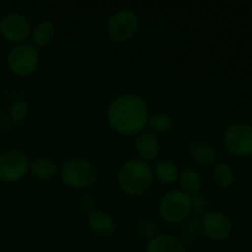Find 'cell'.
<instances>
[{"label": "cell", "mask_w": 252, "mask_h": 252, "mask_svg": "<svg viewBox=\"0 0 252 252\" xmlns=\"http://www.w3.org/2000/svg\"><path fill=\"white\" fill-rule=\"evenodd\" d=\"M107 118L111 127L123 135H137L147 127L148 105L135 94H123L110 103Z\"/></svg>", "instance_id": "6da1fadb"}, {"label": "cell", "mask_w": 252, "mask_h": 252, "mask_svg": "<svg viewBox=\"0 0 252 252\" xmlns=\"http://www.w3.org/2000/svg\"><path fill=\"white\" fill-rule=\"evenodd\" d=\"M152 167L147 161L132 159L126 161L118 171V185L125 193L140 196L152 187Z\"/></svg>", "instance_id": "7a4b0ae2"}, {"label": "cell", "mask_w": 252, "mask_h": 252, "mask_svg": "<svg viewBox=\"0 0 252 252\" xmlns=\"http://www.w3.org/2000/svg\"><path fill=\"white\" fill-rule=\"evenodd\" d=\"M61 176L68 187L81 189L95 184L97 180V169L85 158H71L62 167Z\"/></svg>", "instance_id": "3957f363"}, {"label": "cell", "mask_w": 252, "mask_h": 252, "mask_svg": "<svg viewBox=\"0 0 252 252\" xmlns=\"http://www.w3.org/2000/svg\"><path fill=\"white\" fill-rule=\"evenodd\" d=\"M193 212L192 197L181 189H171L162 197L159 206V213L169 223H180L191 216Z\"/></svg>", "instance_id": "277c9868"}, {"label": "cell", "mask_w": 252, "mask_h": 252, "mask_svg": "<svg viewBox=\"0 0 252 252\" xmlns=\"http://www.w3.org/2000/svg\"><path fill=\"white\" fill-rule=\"evenodd\" d=\"M39 64V52L33 44H15L7 54V66L17 76H29Z\"/></svg>", "instance_id": "5b68a950"}, {"label": "cell", "mask_w": 252, "mask_h": 252, "mask_svg": "<svg viewBox=\"0 0 252 252\" xmlns=\"http://www.w3.org/2000/svg\"><path fill=\"white\" fill-rule=\"evenodd\" d=\"M138 16L129 9H121L111 15L106 25V32L111 41L122 43L132 38L138 30Z\"/></svg>", "instance_id": "8992f818"}, {"label": "cell", "mask_w": 252, "mask_h": 252, "mask_svg": "<svg viewBox=\"0 0 252 252\" xmlns=\"http://www.w3.org/2000/svg\"><path fill=\"white\" fill-rule=\"evenodd\" d=\"M223 144L234 155L252 154V126L245 122L231 123L223 133Z\"/></svg>", "instance_id": "52a82bcc"}, {"label": "cell", "mask_w": 252, "mask_h": 252, "mask_svg": "<svg viewBox=\"0 0 252 252\" xmlns=\"http://www.w3.org/2000/svg\"><path fill=\"white\" fill-rule=\"evenodd\" d=\"M30 170L29 158L19 149H10L0 154V181L14 184Z\"/></svg>", "instance_id": "ba28073f"}, {"label": "cell", "mask_w": 252, "mask_h": 252, "mask_svg": "<svg viewBox=\"0 0 252 252\" xmlns=\"http://www.w3.org/2000/svg\"><path fill=\"white\" fill-rule=\"evenodd\" d=\"M31 25L26 16L17 12H10L0 19V33L12 43H24L31 34Z\"/></svg>", "instance_id": "9c48e42d"}, {"label": "cell", "mask_w": 252, "mask_h": 252, "mask_svg": "<svg viewBox=\"0 0 252 252\" xmlns=\"http://www.w3.org/2000/svg\"><path fill=\"white\" fill-rule=\"evenodd\" d=\"M202 228L209 239L214 241H224L230 238L233 223L223 212H209L204 216Z\"/></svg>", "instance_id": "30bf717a"}, {"label": "cell", "mask_w": 252, "mask_h": 252, "mask_svg": "<svg viewBox=\"0 0 252 252\" xmlns=\"http://www.w3.org/2000/svg\"><path fill=\"white\" fill-rule=\"evenodd\" d=\"M134 148L137 154L139 155L140 160L143 161H150L158 157L160 150L159 140L157 135L150 130H142L135 137Z\"/></svg>", "instance_id": "8fae6325"}, {"label": "cell", "mask_w": 252, "mask_h": 252, "mask_svg": "<svg viewBox=\"0 0 252 252\" xmlns=\"http://www.w3.org/2000/svg\"><path fill=\"white\" fill-rule=\"evenodd\" d=\"M189 155L192 160L202 166H211L217 160V149L213 144L206 140L197 139L189 144Z\"/></svg>", "instance_id": "7c38bea8"}, {"label": "cell", "mask_w": 252, "mask_h": 252, "mask_svg": "<svg viewBox=\"0 0 252 252\" xmlns=\"http://www.w3.org/2000/svg\"><path fill=\"white\" fill-rule=\"evenodd\" d=\"M89 225L98 236H110L116 230V221L110 213L95 209L89 216Z\"/></svg>", "instance_id": "4fadbf2b"}, {"label": "cell", "mask_w": 252, "mask_h": 252, "mask_svg": "<svg viewBox=\"0 0 252 252\" xmlns=\"http://www.w3.org/2000/svg\"><path fill=\"white\" fill-rule=\"evenodd\" d=\"M145 252H187L185 244L174 235H155Z\"/></svg>", "instance_id": "5bb4252c"}, {"label": "cell", "mask_w": 252, "mask_h": 252, "mask_svg": "<svg viewBox=\"0 0 252 252\" xmlns=\"http://www.w3.org/2000/svg\"><path fill=\"white\" fill-rule=\"evenodd\" d=\"M150 167H152L153 177L161 184L171 185L179 180L180 172L177 166L169 160H155Z\"/></svg>", "instance_id": "9a60e30c"}, {"label": "cell", "mask_w": 252, "mask_h": 252, "mask_svg": "<svg viewBox=\"0 0 252 252\" xmlns=\"http://www.w3.org/2000/svg\"><path fill=\"white\" fill-rule=\"evenodd\" d=\"M30 171L38 180H52L58 174L59 166L51 158L41 157L30 164Z\"/></svg>", "instance_id": "2e32d148"}, {"label": "cell", "mask_w": 252, "mask_h": 252, "mask_svg": "<svg viewBox=\"0 0 252 252\" xmlns=\"http://www.w3.org/2000/svg\"><path fill=\"white\" fill-rule=\"evenodd\" d=\"M179 180L181 191L189 194V197H194L201 193L202 180L196 170L191 169V167H186V169L180 172Z\"/></svg>", "instance_id": "e0dca14e"}, {"label": "cell", "mask_w": 252, "mask_h": 252, "mask_svg": "<svg viewBox=\"0 0 252 252\" xmlns=\"http://www.w3.org/2000/svg\"><path fill=\"white\" fill-rule=\"evenodd\" d=\"M56 34V27L48 20L41 21L32 29L31 37L33 44L37 47H44L51 43Z\"/></svg>", "instance_id": "ac0fdd59"}, {"label": "cell", "mask_w": 252, "mask_h": 252, "mask_svg": "<svg viewBox=\"0 0 252 252\" xmlns=\"http://www.w3.org/2000/svg\"><path fill=\"white\" fill-rule=\"evenodd\" d=\"M212 175H213L216 184L221 189H229L233 186L234 181H235V174H234L233 169L230 165L224 161L214 164Z\"/></svg>", "instance_id": "d6986e66"}, {"label": "cell", "mask_w": 252, "mask_h": 252, "mask_svg": "<svg viewBox=\"0 0 252 252\" xmlns=\"http://www.w3.org/2000/svg\"><path fill=\"white\" fill-rule=\"evenodd\" d=\"M147 126H149L150 132L158 133V134H164V133L170 132L172 129L174 120L171 118V116L166 115V113L158 112L149 116Z\"/></svg>", "instance_id": "ffe728a7"}, {"label": "cell", "mask_w": 252, "mask_h": 252, "mask_svg": "<svg viewBox=\"0 0 252 252\" xmlns=\"http://www.w3.org/2000/svg\"><path fill=\"white\" fill-rule=\"evenodd\" d=\"M27 112H29V107H27V103L24 101H17L12 105L11 111H10V116H11V120L15 123L20 125L25 121L26 118Z\"/></svg>", "instance_id": "44dd1931"}, {"label": "cell", "mask_w": 252, "mask_h": 252, "mask_svg": "<svg viewBox=\"0 0 252 252\" xmlns=\"http://www.w3.org/2000/svg\"><path fill=\"white\" fill-rule=\"evenodd\" d=\"M192 203H193V211H196L197 213H202V212L206 209V198H204L203 194L198 193L197 196L192 197Z\"/></svg>", "instance_id": "7402d4cb"}, {"label": "cell", "mask_w": 252, "mask_h": 252, "mask_svg": "<svg viewBox=\"0 0 252 252\" xmlns=\"http://www.w3.org/2000/svg\"><path fill=\"white\" fill-rule=\"evenodd\" d=\"M251 126H252V112H251Z\"/></svg>", "instance_id": "603a6c76"}, {"label": "cell", "mask_w": 252, "mask_h": 252, "mask_svg": "<svg viewBox=\"0 0 252 252\" xmlns=\"http://www.w3.org/2000/svg\"><path fill=\"white\" fill-rule=\"evenodd\" d=\"M251 16H252V4H251Z\"/></svg>", "instance_id": "cb8c5ba5"}]
</instances>
